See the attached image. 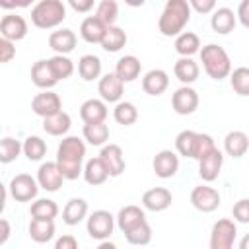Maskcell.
Returning a JSON list of instances; mask_svg holds the SVG:
<instances>
[{"instance_id": "1", "label": "cell", "mask_w": 249, "mask_h": 249, "mask_svg": "<svg viewBox=\"0 0 249 249\" xmlns=\"http://www.w3.org/2000/svg\"><path fill=\"white\" fill-rule=\"evenodd\" d=\"M86 156V144L78 136H66L56 150V163L64 175V179H78L82 169V161Z\"/></svg>"}, {"instance_id": "2", "label": "cell", "mask_w": 249, "mask_h": 249, "mask_svg": "<svg viewBox=\"0 0 249 249\" xmlns=\"http://www.w3.org/2000/svg\"><path fill=\"white\" fill-rule=\"evenodd\" d=\"M191 4L189 0H167L163 12L158 19V29L165 37L183 33L185 25L191 21Z\"/></svg>"}, {"instance_id": "3", "label": "cell", "mask_w": 249, "mask_h": 249, "mask_svg": "<svg viewBox=\"0 0 249 249\" xmlns=\"http://www.w3.org/2000/svg\"><path fill=\"white\" fill-rule=\"evenodd\" d=\"M200 62L204 66V72L212 80H224L231 74V60L228 53L214 43L200 49Z\"/></svg>"}, {"instance_id": "4", "label": "cell", "mask_w": 249, "mask_h": 249, "mask_svg": "<svg viewBox=\"0 0 249 249\" xmlns=\"http://www.w3.org/2000/svg\"><path fill=\"white\" fill-rule=\"evenodd\" d=\"M66 18V8L62 0H41L31 10V23L39 29H53L60 25Z\"/></svg>"}, {"instance_id": "5", "label": "cell", "mask_w": 249, "mask_h": 249, "mask_svg": "<svg viewBox=\"0 0 249 249\" xmlns=\"http://www.w3.org/2000/svg\"><path fill=\"white\" fill-rule=\"evenodd\" d=\"M115 228V218L107 210H95L88 218V233L91 239H107L113 233Z\"/></svg>"}, {"instance_id": "6", "label": "cell", "mask_w": 249, "mask_h": 249, "mask_svg": "<svg viewBox=\"0 0 249 249\" xmlns=\"http://www.w3.org/2000/svg\"><path fill=\"white\" fill-rule=\"evenodd\" d=\"M235 233L237 228L231 220L222 218L212 226V233H210V249H230L235 241Z\"/></svg>"}, {"instance_id": "7", "label": "cell", "mask_w": 249, "mask_h": 249, "mask_svg": "<svg viewBox=\"0 0 249 249\" xmlns=\"http://www.w3.org/2000/svg\"><path fill=\"white\" fill-rule=\"evenodd\" d=\"M10 195L18 200V202H29L37 196V191H39V183L27 175V173H19L16 175L12 181H10Z\"/></svg>"}, {"instance_id": "8", "label": "cell", "mask_w": 249, "mask_h": 249, "mask_svg": "<svg viewBox=\"0 0 249 249\" xmlns=\"http://www.w3.org/2000/svg\"><path fill=\"white\" fill-rule=\"evenodd\" d=\"M62 181H64V175H62V171H60L56 161L41 163V167L37 171V183H39L41 189H45L49 193H54V191L60 189Z\"/></svg>"}, {"instance_id": "9", "label": "cell", "mask_w": 249, "mask_h": 249, "mask_svg": "<svg viewBox=\"0 0 249 249\" xmlns=\"http://www.w3.org/2000/svg\"><path fill=\"white\" fill-rule=\"evenodd\" d=\"M31 109H33L35 115H39V117L45 119V117H49V115H54V113L62 111V101H60L58 93L45 89V91L37 93V95L31 99Z\"/></svg>"}, {"instance_id": "10", "label": "cell", "mask_w": 249, "mask_h": 249, "mask_svg": "<svg viewBox=\"0 0 249 249\" xmlns=\"http://www.w3.org/2000/svg\"><path fill=\"white\" fill-rule=\"evenodd\" d=\"M191 202L200 212H212L220 206V195L216 189H212L208 185H198L191 193Z\"/></svg>"}, {"instance_id": "11", "label": "cell", "mask_w": 249, "mask_h": 249, "mask_svg": "<svg viewBox=\"0 0 249 249\" xmlns=\"http://www.w3.org/2000/svg\"><path fill=\"white\" fill-rule=\"evenodd\" d=\"M171 105L177 115H191L198 107V93L189 86H181L179 89H175L171 97Z\"/></svg>"}, {"instance_id": "12", "label": "cell", "mask_w": 249, "mask_h": 249, "mask_svg": "<svg viewBox=\"0 0 249 249\" xmlns=\"http://www.w3.org/2000/svg\"><path fill=\"white\" fill-rule=\"evenodd\" d=\"M0 33L4 39L10 41H21L27 35V21L18 14H6L0 21Z\"/></svg>"}, {"instance_id": "13", "label": "cell", "mask_w": 249, "mask_h": 249, "mask_svg": "<svg viewBox=\"0 0 249 249\" xmlns=\"http://www.w3.org/2000/svg\"><path fill=\"white\" fill-rule=\"evenodd\" d=\"M222 163H224V154L214 148L212 152H208L204 158L198 160V175L202 177V181H214L218 179L220 171H222Z\"/></svg>"}, {"instance_id": "14", "label": "cell", "mask_w": 249, "mask_h": 249, "mask_svg": "<svg viewBox=\"0 0 249 249\" xmlns=\"http://www.w3.org/2000/svg\"><path fill=\"white\" fill-rule=\"evenodd\" d=\"M152 167H154V171H156L158 177L169 179V177H173V175L177 173V169H179V158H177V154L171 152V150H161V152H158V154L154 156Z\"/></svg>"}, {"instance_id": "15", "label": "cell", "mask_w": 249, "mask_h": 249, "mask_svg": "<svg viewBox=\"0 0 249 249\" xmlns=\"http://www.w3.org/2000/svg\"><path fill=\"white\" fill-rule=\"evenodd\" d=\"M123 84L124 82L115 72H109V74H105L99 80L97 91H99V95H101L103 101H107V103H119V99L123 97Z\"/></svg>"}, {"instance_id": "16", "label": "cell", "mask_w": 249, "mask_h": 249, "mask_svg": "<svg viewBox=\"0 0 249 249\" xmlns=\"http://www.w3.org/2000/svg\"><path fill=\"white\" fill-rule=\"evenodd\" d=\"M99 158L105 163V167L109 171V177H119L124 171V158H123L121 146H117V144L103 146L101 152H99Z\"/></svg>"}, {"instance_id": "17", "label": "cell", "mask_w": 249, "mask_h": 249, "mask_svg": "<svg viewBox=\"0 0 249 249\" xmlns=\"http://www.w3.org/2000/svg\"><path fill=\"white\" fill-rule=\"evenodd\" d=\"M171 200H173V196L165 187H154V189H150V191H146L142 195L144 208H148L152 212H161V210L169 208Z\"/></svg>"}, {"instance_id": "18", "label": "cell", "mask_w": 249, "mask_h": 249, "mask_svg": "<svg viewBox=\"0 0 249 249\" xmlns=\"http://www.w3.org/2000/svg\"><path fill=\"white\" fill-rule=\"evenodd\" d=\"M31 82L41 89H51L53 86H56L58 78L54 76L49 60H37L31 66Z\"/></svg>"}, {"instance_id": "19", "label": "cell", "mask_w": 249, "mask_h": 249, "mask_svg": "<svg viewBox=\"0 0 249 249\" xmlns=\"http://www.w3.org/2000/svg\"><path fill=\"white\" fill-rule=\"evenodd\" d=\"M169 86V78H167V72L160 70V68H154L150 72L144 74L142 78V89L148 93V95H161Z\"/></svg>"}, {"instance_id": "20", "label": "cell", "mask_w": 249, "mask_h": 249, "mask_svg": "<svg viewBox=\"0 0 249 249\" xmlns=\"http://www.w3.org/2000/svg\"><path fill=\"white\" fill-rule=\"evenodd\" d=\"M109 25H105L97 16H89L82 21L80 25V35L86 43H101L103 37H105V31H107Z\"/></svg>"}, {"instance_id": "21", "label": "cell", "mask_w": 249, "mask_h": 249, "mask_svg": "<svg viewBox=\"0 0 249 249\" xmlns=\"http://www.w3.org/2000/svg\"><path fill=\"white\" fill-rule=\"evenodd\" d=\"M49 47L56 54H68L76 47V33L72 29H58L49 35Z\"/></svg>"}, {"instance_id": "22", "label": "cell", "mask_w": 249, "mask_h": 249, "mask_svg": "<svg viewBox=\"0 0 249 249\" xmlns=\"http://www.w3.org/2000/svg\"><path fill=\"white\" fill-rule=\"evenodd\" d=\"M224 150L231 158H241L249 150V136L243 130H231L224 138Z\"/></svg>"}, {"instance_id": "23", "label": "cell", "mask_w": 249, "mask_h": 249, "mask_svg": "<svg viewBox=\"0 0 249 249\" xmlns=\"http://www.w3.org/2000/svg\"><path fill=\"white\" fill-rule=\"evenodd\" d=\"M80 117L84 123H105L107 105L103 99H88L80 107Z\"/></svg>"}, {"instance_id": "24", "label": "cell", "mask_w": 249, "mask_h": 249, "mask_svg": "<svg viewBox=\"0 0 249 249\" xmlns=\"http://www.w3.org/2000/svg\"><path fill=\"white\" fill-rule=\"evenodd\" d=\"M140 70H142V64H140V60L134 54H126V56L119 58L117 60V66H115V74L124 84L126 82H134L140 76Z\"/></svg>"}, {"instance_id": "25", "label": "cell", "mask_w": 249, "mask_h": 249, "mask_svg": "<svg viewBox=\"0 0 249 249\" xmlns=\"http://www.w3.org/2000/svg\"><path fill=\"white\" fill-rule=\"evenodd\" d=\"M235 21H237V16L233 14V10L230 8H218L212 18H210V25L216 33L220 35H228L230 31H233L235 27Z\"/></svg>"}, {"instance_id": "26", "label": "cell", "mask_w": 249, "mask_h": 249, "mask_svg": "<svg viewBox=\"0 0 249 249\" xmlns=\"http://www.w3.org/2000/svg\"><path fill=\"white\" fill-rule=\"evenodd\" d=\"M70 124H72L70 115L64 113V111H58V113L49 115V117L43 119V130L47 134H51V136H62V134H66L70 130Z\"/></svg>"}, {"instance_id": "27", "label": "cell", "mask_w": 249, "mask_h": 249, "mask_svg": "<svg viewBox=\"0 0 249 249\" xmlns=\"http://www.w3.org/2000/svg\"><path fill=\"white\" fill-rule=\"evenodd\" d=\"M107 177H109V171H107L105 163L101 161V158H91V160L86 161V165H84V179H86V183H89L93 187L95 185H103L107 181Z\"/></svg>"}, {"instance_id": "28", "label": "cell", "mask_w": 249, "mask_h": 249, "mask_svg": "<svg viewBox=\"0 0 249 249\" xmlns=\"http://www.w3.org/2000/svg\"><path fill=\"white\" fill-rule=\"evenodd\" d=\"M144 220H146L144 210H142L140 206H134V204H128V206L121 208V210H119V214H117V226L121 228V231H123V233H124V231H128L130 228H134L136 224L144 222Z\"/></svg>"}, {"instance_id": "29", "label": "cell", "mask_w": 249, "mask_h": 249, "mask_svg": "<svg viewBox=\"0 0 249 249\" xmlns=\"http://www.w3.org/2000/svg\"><path fill=\"white\" fill-rule=\"evenodd\" d=\"M88 214V202L84 198H70L62 210V220L68 226H78Z\"/></svg>"}, {"instance_id": "30", "label": "cell", "mask_w": 249, "mask_h": 249, "mask_svg": "<svg viewBox=\"0 0 249 249\" xmlns=\"http://www.w3.org/2000/svg\"><path fill=\"white\" fill-rule=\"evenodd\" d=\"M173 72H175V76H177V80H179L181 84L189 86V84H193V82L198 78V64H196L191 56H181V58L175 62Z\"/></svg>"}, {"instance_id": "31", "label": "cell", "mask_w": 249, "mask_h": 249, "mask_svg": "<svg viewBox=\"0 0 249 249\" xmlns=\"http://www.w3.org/2000/svg\"><path fill=\"white\" fill-rule=\"evenodd\" d=\"M29 235L37 243H47L54 235V222L53 220H43V218H33L29 224Z\"/></svg>"}, {"instance_id": "32", "label": "cell", "mask_w": 249, "mask_h": 249, "mask_svg": "<svg viewBox=\"0 0 249 249\" xmlns=\"http://www.w3.org/2000/svg\"><path fill=\"white\" fill-rule=\"evenodd\" d=\"M99 45L107 53H117L126 45V33L117 25H109L107 31H105V37H103V41Z\"/></svg>"}, {"instance_id": "33", "label": "cell", "mask_w": 249, "mask_h": 249, "mask_svg": "<svg viewBox=\"0 0 249 249\" xmlns=\"http://www.w3.org/2000/svg\"><path fill=\"white\" fill-rule=\"evenodd\" d=\"M200 49V39L196 33L193 31H183L177 35L175 39V51L181 54V56H191L195 53H198Z\"/></svg>"}, {"instance_id": "34", "label": "cell", "mask_w": 249, "mask_h": 249, "mask_svg": "<svg viewBox=\"0 0 249 249\" xmlns=\"http://www.w3.org/2000/svg\"><path fill=\"white\" fill-rule=\"evenodd\" d=\"M78 72L86 82H91L95 78H99L101 74V60L95 54H84L78 60Z\"/></svg>"}, {"instance_id": "35", "label": "cell", "mask_w": 249, "mask_h": 249, "mask_svg": "<svg viewBox=\"0 0 249 249\" xmlns=\"http://www.w3.org/2000/svg\"><path fill=\"white\" fill-rule=\"evenodd\" d=\"M113 117L119 124H124V126H130L136 123L138 119V109L134 107V103L130 101H119L113 109Z\"/></svg>"}, {"instance_id": "36", "label": "cell", "mask_w": 249, "mask_h": 249, "mask_svg": "<svg viewBox=\"0 0 249 249\" xmlns=\"http://www.w3.org/2000/svg\"><path fill=\"white\" fill-rule=\"evenodd\" d=\"M84 138L91 146H101L109 138V126L105 123H86L84 124Z\"/></svg>"}, {"instance_id": "37", "label": "cell", "mask_w": 249, "mask_h": 249, "mask_svg": "<svg viewBox=\"0 0 249 249\" xmlns=\"http://www.w3.org/2000/svg\"><path fill=\"white\" fill-rule=\"evenodd\" d=\"M198 132L195 130H181L175 138V148L185 158H195V146H196Z\"/></svg>"}, {"instance_id": "38", "label": "cell", "mask_w": 249, "mask_h": 249, "mask_svg": "<svg viewBox=\"0 0 249 249\" xmlns=\"http://www.w3.org/2000/svg\"><path fill=\"white\" fill-rule=\"evenodd\" d=\"M29 212H31V216H33V218L54 220V218H56V214H58V206H56V202H54V200H51V198H37V200L31 204Z\"/></svg>"}, {"instance_id": "39", "label": "cell", "mask_w": 249, "mask_h": 249, "mask_svg": "<svg viewBox=\"0 0 249 249\" xmlns=\"http://www.w3.org/2000/svg\"><path fill=\"white\" fill-rule=\"evenodd\" d=\"M124 237L130 245H148L150 239H152V228L144 220V222L136 224L134 228H130L128 231H124Z\"/></svg>"}, {"instance_id": "40", "label": "cell", "mask_w": 249, "mask_h": 249, "mask_svg": "<svg viewBox=\"0 0 249 249\" xmlns=\"http://www.w3.org/2000/svg\"><path fill=\"white\" fill-rule=\"evenodd\" d=\"M23 154L27 156L29 161H39L47 154V144L39 136H27L23 142Z\"/></svg>"}, {"instance_id": "41", "label": "cell", "mask_w": 249, "mask_h": 249, "mask_svg": "<svg viewBox=\"0 0 249 249\" xmlns=\"http://www.w3.org/2000/svg\"><path fill=\"white\" fill-rule=\"evenodd\" d=\"M49 64H51L54 76L58 78V82L70 78L72 72H74V62L66 54H54L53 58H49Z\"/></svg>"}, {"instance_id": "42", "label": "cell", "mask_w": 249, "mask_h": 249, "mask_svg": "<svg viewBox=\"0 0 249 249\" xmlns=\"http://www.w3.org/2000/svg\"><path fill=\"white\" fill-rule=\"evenodd\" d=\"M230 82H231V88L237 95H243V97L249 95V68L247 66L235 68L230 74Z\"/></svg>"}, {"instance_id": "43", "label": "cell", "mask_w": 249, "mask_h": 249, "mask_svg": "<svg viewBox=\"0 0 249 249\" xmlns=\"http://www.w3.org/2000/svg\"><path fill=\"white\" fill-rule=\"evenodd\" d=\"M21 150H23V144H19V140L10 138V136L2 138V140H0V161H2V163L14 161V160L19 156Z\"/></svg>"}, {"instance_id": "44", "label": "cell", "mask_w": 249, "mask_h": 249, "mask_svg": "<svg viewBox=\"0 0 249 249\" xmlns=\"http://www.w3.org/2000/svg\"><path fill=\"white\" fill-rule=\"evenodd\" d=\"M95 16L105 23V25H115L117 18H119V6L115 0H101L97 10H95Z\"/></svg>"}, {"instance_id": "45", "label": "cell", "mask_w": 249, "mask_h": 249, "mask_svg": "<svg viewBox=\"0 0 249 249\" xmlns=\"http://www.w3.org/2000/svg\"><path fill=\"white\" fill-rule=\"evenodd\" d=\"M214 148H216V144H214L212 136L198 132V138H196V146H195V158H193V160H200V158H204V156H206L208 152H212Z\"/></svg>"}, {"instance_id": "46", "label": "cell", "mask_w": 249, "mask_h": 249, "mask_svg": "<svg viewBox=\"0 0 249 249\" xmlns=\"http://www.w3.org/2000/svg\"><path fill=\"white\" fill-rule=\"evenodd\" d=\"M233 218L241 224H247L249 222V198H241L233 204Z\"/></svg>"}, {"instance_id": "47", "label": "cell", "mask_w": 249, "mask_h": 249, "mask_svg": "<svg viewBox=\"0 0 249 249\" xmlns=\"http://www.w3.org/2000/svg\"><path fill=\"white\" fill-rule=\"evenodd\" d=\"M14 56H16L14 41L2 37V39H0V60H2V62H10Z\"/></svg>"}, {"instance_id": "48", "label": "cell", "mask_w": 249, "mask_h": 249, "mask_svg": "<svg viewBox=\"0 0 249 249\" xmlns=\"http://www.w3.org/2000/svg\"><path fill=\"white\" fill-rule=\"evenodd\" d=\"M189 4L198 14H210L216 8V0H189Z\"/></svg>"}, {"instance_id": "49", "label": "cell", "mask_w": 249, "mask_h": 249, "mask_svg": "<svg viewBox=\"0 0 249 249\" xmlns=\"http://www.w3.org/2000/svg\"><path fill=\"white\" fill-rule=\"evenodd\" d=\"M66 2H68L70 8H72L74 12H78V14L89 12V10L93 8V4H95V0H66Z\"/></svg>"}, {"instance_id": "50", "label": "cell", "mask_w": 249, "mask_h": 249, "mask_svg": "<svg viewBox=\"0 0 249 249\" xmlns=\"http://www.w3.org/2000/svg\"><path fill=\"white\" fill-rule=\"evenodd\" d=\"M54 247L56 249H76L78 247V239L74 235H62L54 241Z\"/></svg>"}, {"instance_id": "51", "label": "cell", "mask_w": 249, "mask_h": 249, "mask_svg": "<svg viewBox=\"0 0 249 249\" xmlns=\"http://www.w3.org/2000/svg\"><path fill=\"white\" fill-rule=\"evenodd\" d=\"M237 19L241 21L243 27L249 29V0H241V4L237 8Z\"/></svg>"}, {"instance_id": "52", "label": "cell", "mask_w": 249, "mask_h": 249, "mask_svg": "<svg viewBox=\"0 0 249 249\" xmlns=\"http://www.w3.org/2000/svg\"><path fill=\"white\" fill-rule=\"evenodd\" d=\"M35 0H0V6L4 10H14V8H27Z\"/></svg>"}, {"instance_id": "53", "label": "cell", "mask_w": 249, "mask_h": 249, "mask_svg": "<svg viewBox=\"0 0 249 249\" xmlns=\"http://www.w3.org/2000/svg\"><path fill=\"white\" fill-rule=\"evenodd\" d=\"M8 237H10V224H8V220H0V245H4L6 241H8Z\"/></svg>"}, {"instance_id": "54", "label": "cell", "mask_w": 249, "mask_h": 249, "mask_svg": "<svg viewBox=\"0 0 249 249\" xmlns=\"http://www.w3.org/2000/svg\"><path fill=\"white\" fill-rule=\"evenodd\" d=\"M146 0H124V4H128V6H132V8H138V6H142Z\"/></svg>"}, {"instance_id": "55", "label": "cell", "mask_w": 249, "mask_h": 249, "mask_svg": "<svg viewBox=\"0 0 249 249\" xmlns=\"http://www.w3.org/2000/svg\"><path fill=\"white\" fill-rule=\"evenodd\" d=\"M239 247H241V249H249V233L239 241Z\"/></svg>"}, {"instance_id": "56", "label": "cell", "mask_w": 249, "mask_h": 249, "mask_svg": "<svg viewBox=\"0 0 249 249\" xmlns=\"http://www.w3.org/2000/svg\"><path fill=\"white\" fill-rule=\"evenodd\" d=\"M99 247H101V249H113L115 245H113V243H101Z\"/></svg>"}]
</instances>
